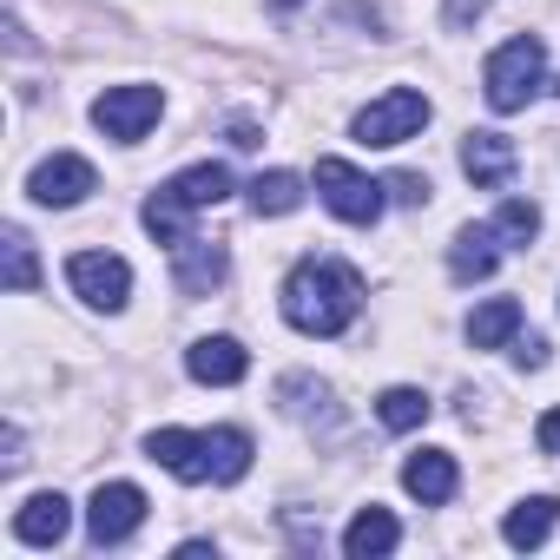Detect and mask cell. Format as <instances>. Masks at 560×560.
Returning <instances> with one entry per match:
<instances>
[{
	"label": "cell",
	"mask_w": 560,
	"mask_h": 560,
	"mask_svg": "<svg viewBox=\"0 0 560 560\" xmlns=\"http://www.w3.org/2000/svg\"><path fill=\"white\" fill-rule=\"evenodd\" d=\"M363 311V277L337 257H304L284 277V317L304 337H343Z\"/></svg>",
	"instance_id": "6da1fadb"
},
{
	"label": "cell",
	"mask_w": 560,
	"mask_h": 560,
	"mask_svg": "<svg viewBox=\"0 0 560 560\" xmlns=\"http://www.w3.org/2000/svg\"><path fill=\"white\" fill-rule=\"evenodd\" d=\"M540 73H547V47H540L534 34H521V40L494 47V54H488V67H481L488 106H494V113H521V106L540 93Z\"/></svg>",
	"instance_id": "7a4b0ae2"
},
{
	"label": "cell",
	"mask_w": 560,
	"mask_h": 560,
	"mask_svg": "<svg viewBox=\"0 0 560 560\" xmlns=\"http://www.w3.org/2000/svg\"><path fill=\"white\" fill-rule=\"evenodd\" d=\"M159 113H165V93L159 86H106L93 100V126L106 139H119V145H139L159 126Z\"/></svg>",
	"instance_id": "3957f363"
},
{
	"label": "cell",
	"mask_w": 560,
	"mask_h": 560,
	"mask_svg": "<svg viewBox=\"0 0 560 560\" xmlns=\"http://www.w3.org/2000/svg\"><path fill=\"white\" fill-rule=\"evenodd\" d=\"M383 191L376 178H363L350 159H317V198L343 218V224H376L383 218Z\"/></svg>",
	"instance_id": "277c9868"
},
{
	"label": "cell",
	"mask_w": 560,
	"mask_h": 560,
	"mask_svg": "<svg viewBox=\"0 0 560 560\" xmlns=\"http://www.w3.org/2000/svg\"><path fill=\"white\" fill-rule=\"evenodd\" d=\"M429 126V100L416 93V86H389L383 100H370L363 113H357V139L363 145H402V139H416Z\"/></svg>",
	"instance_id": "5b68a950"
},
{
	"label": "cell",
	"mask_w": 560,
	"mask_h": 560,
	"mask_svg": "<svg viewBox=\"0 0 560 560\" xmlns=\"http://www.w3.org/2000/svg\"><path fill=\"white\" fill-rule=\"evenodd\" d=\"M67 284H73L93 311H126L132 270H126V257H113V250H80V257L67 264Z\"/></svg>",
	"instance_id": "8992f818"
},
{
	"label": "cell",
	"mask_w": 560,
	"mask_h": 560,
	"mask_svg": "<svg viewBox=\"0 0 560 560\" xmlns=\"http://www.w3.org/2000/svg\"><path fill=\"white\" fill-rule=\"evenodd\" d=\"M27 191H34V205L67 211V205H80L86 191H100V178H93V165H86L80 152H54V159H40V165H34Z\"/></svg>",
	"instance_id": "52a82bcc"
},
{
	"label": "cell",
	"mask_w": 560,
	"mask_h": 560,
	"mask_svg": "<svg viewBox=\"0 0 560 560\" xmlns=\"http://www.w3.org/2000/svg\"><path fill=\"white\" fill-rule=\"evenodd\" d=\"M145 521V494L132 488V481H100L93 488V508H86V534L100 540V547H119L132 527Z\"/></svg>",
	"instance_id": "ba28073f"
},
{
	"label": "cell",
	"mask_w": 560,
	"mask_h": 560,
	"mask_svg": "<svg viewBox=\"0 0 560 560\" xmlns=\"http://www.w3.org/2000/svg\"><path fill=\"white\" fill-rule=\"evenodd\" d=\"M145 455L165 475H178V481H211V442L191 435V429H152L145 435Z\"/></svg>",
	"instance_id": "9c48e42d"
},
{
	"label": "cell",
	"mask_w": 560,
	"mask_h": 560,
	"mask_svg": "<svg viewBox=\"0 0 560 560\" xmlns=\"http://www.w3.org/2000/svg\"><path fill=\"white\" fill-rule=\"evenodd\" d=\"M224 244H205V237H185L172 244V284L185 298H211V284H224Z\"/></svg>",
	"instance_id": "30bf717a"
},
{
	"label": "cell",
	"mask_w": 560,
	"mask_h": 560,
	"mask_svg": "<svg viewBox=\"0 0 560 560\" xmlns=\"http://www.w3.org/2000/svg\"><path fill=\"white\" fill-rule=\"evenodd\" d=\"M185 370H191V383L231 389V383H244L250 357H244V343H237V337H198V343L185 350Z\"/></svg>",
	"instance_id": "8fae6325"
},
{
	"label": "cell",
	"mask_w": 560,
	"mask_h": 560,
	"mask_svg": "<svg viewBox=\"0 0 560 560\" xmlns=\"http://www.w3.org/2000/svg\"><path fill=\"white\" fill-rule=\"evenodd\" d=\"M402 488H409L422 508H442V501H455V488H462V475H455V455H442V448H422V455H409V462H402Z\"/></svg>",
	"instance_id": "7c38bea8"
},
{
	"label": "cell",
	"mask_w": 560,
	"mask_h": 560,
	"mask_svg": "<svg viewBox=\"0 0 560 560\" xmlns=\"http://www.w3.org/2000/svg\"><path fill=\"white\" fill-rule=\"evenodd\" d=\"M514 165H521L514 139H501V132H468V139H462V172H468L475 185H508Z\"/></svg>",
	"instance_id": "4fadbf2b"
},
{
	"label": "cell",
	"mask_w": 560,
	"mask_h": 560,
	"mask_svg": "<svg viewBox=\"0 0 560 560\" xmlns=\"http://www.w3.org/2000/svg\"><path fill=\"white\" fill-rule=\"evenodd\" d=\"M67 527H73L67 494H34V501H21V514H14V540H27V547H60Z\"/></svg>",
	"instance_id": "5bb4252c"
},
{
	"label": "cell",
	"mask_w": 560,
	"mask_h": 560,
	"mask_svg": "<svg viewBox=\"0 0 560 560\" xmlns=\"http://www.w3.org/2000/svg\"><path fill=\"white\" fill-rule=\"evenodd\" d=\"M501 264V237L494 224H462L455 244H448V270H455V284H481V277Z\"/></svg>",
	"instance_id": "9a60e30c"
},
{
	"label": "cell",
	"mask_w": 560,
	"mask_h": 560,
	"mask_svg": "<svg viewBox=\"0 0 560 560\" xmlns=\"http://www.w3.org/2000/svg\"><path fill=\"white\" fill-rule=\"evenodd\" d=\"M396 540H402V527H396V514H389V508H363V514L343 527V553H350V560L396 553Z\"/></svg>",
	"instance_id": "2e32d148"
},
{
	"label": "cell",
	"mask_w": 560,
	"mask_h": 560,
	"mask_svg": "<svg viewBox=\"0 0 560 560\" xmlns=\"http://www.w3.org/2000/svg\"><path fill=\"white\" fill-rule=\"evenodd\" d=\"M553 521H560V501H553V494H527V501L508 514L501 534H508V547H540V540L553 534Z\"/></svg>",
	"instance_id": "e0dca14e"
},
{
	"label": "cell",
	"mask_w": 560,
	"mask_h": 560,
	"mask_svg": "<svg viewBox=\"0 0 560 560\" xmlns=\"http://www.w3.org/2000/svg\"><path fill=\"white\" fill-rule=\"evenodd\" d=\"M298 205H304V178L298 172H257L250 178V211L257 218H284Z\"/></svg>",
	"instance_id": "ac0fdd59"
},
{
	"label": "cell",
	"mask_w": 560,
	"mask_h": 560,
	"mask_svg": "<svg viewBox=\"0 0 560 560\" xmlns=\"http://www.w3.org/2000/svg\"><path fill=\"white\" fill-rule=\"evenodd\" d=\"M165 191H172L178 205L205 211V205H224V198H231V172H224V165H191V172H178Z\"/></svg>",
	"instance_id": "d6986e66"
},
{
	"label": "cell",
	"mask_w": 560,
	"mask_h": 560,
	"mask_svg": "<svg viewBox=\"0 0 560 560\" xmlns=\"http://www.w3.org/2000/svg\"><path fill=\"white\" fill-rule=\"evenodd\" d=\"M514 330H521V304H514V298H488V304L468 317V343H475V350H501Z\"/></svg>",
	"instance_id": "ffe728a7"
},
{
	"label": "cell",
	"mask_w": 560,
	"mask_h": 560,
	"mask_svg": "<svg viewBox=\"0 0 560 560\" xmlns=\"http://www.w3.org/2000/svg\"><path fill=\"white\" fill-rule=\"evenodd\" d=\"M211 481H244L250 475V435L244 429H211Z\"/></svg>",
	"instance_id": "44dd1931"
},
{
	"label": "cell",
	"mask_w": 560,
	"mask_h": 560,
	"mask_svg": "<svg viewBox=\"0 0 560 560\" xmlns=\"http://www.w3.org/2000/svg\"><path fill=\"white\" fill-rule=\"evenodd\" d=\"M376 416H383V429H396V435H402V429H422V422H429V396L409 389V383H396V389L376 396Z\"/></svg>",
	"instance_id": "7402d4cb"
},
{
	"label": "cell",
	"mask_w": 560,
	"mask_h": 560,
	"mask_svg": "<svg viewBox=\"0 0 560 560\" xmlns=\"http://www.w3.org/2000/svg\"><path fill=\"white\" fill-rule=\"evenodd\" d=\"M139 218H145V231H152L159 244H185V237H191V231H185V218H191V205H178L172 191H152Z\"/></svg>",
	"instance_id": "603a6c76"
},
{
	"label": "cell",
	"mask_w": 560,
	"mask_h": 560,
	"mask_svg": "<svg viewBox=\"0 0 560 560\" xmlns=\"http://www.w3.org/2000/svg\"><path fill=\"white\" fill-rule=\"evenodd\" d=\"M540 231V205H527V198H508L501 211H494V237L501 244H527Z\"/></svg>",
	"instance_id": "cb8c5ba5"
},
{
	"label": "cell",
	"mask_w": 560,
	"mask_h": 560,
	"mask_svg": "<svg viewBox=\"0 0 560 560\" xmlns=\"http://www.w3.org/2000/svg\"><path fill=\"white\" fill-rule=\"evenodd\" d=\"M8 291H34L40 284V264H34V244H27V231H8Z\"/></svg>",
	"instance_id": "d4e9b609"
},
{
	"label": "cell",
	"mask_w": 560,
	"mask_h": 560,
	"mask_svg": "<svg viewBox=\"0 0 560 560\" xmlns=\"http://www.w3.org/2000/svg\"><path fill=\"white\" fill-rule=\"evenodd\" d=\"M389 198H396V205H429V178L396 172V178H389Z\"/></svg>",
	"instance_id": "484cf974"
},
{
	"label": "cell",
	"mask_w": 560,
	"mask_h": 560,
	"mask_svg": "<svg viewBox=\"0 0 560 560\" xmlns=\"http://www.w3.org/2000/svg\"><path fill=\"white\" fill-rule=\"evenodd\" d=\"M488 14V0H448V27H475Z\"/></svg>",
	"instance_id": "4316f807"
},
{
	"label": "cell",
	"mask_w": 560,
	"mask_h": 560,
	"mask_svg": "<svg viewBox=\"0 0 560 560\" xmlns=\"http://www.w3.org/2000/svg\"><path fill=\"white\" fill-rule=\"evenodd\" d=\"M534 442H540V455H560V409H547V416H540Z\"/></svg>",
	"instance_id": "83f0119b"
},
{
	"label": "cell",
	"mask_w": 560,
	"mask_h": 560,
	"mask_svg": "<svg viewBox=\"0 0 560 560\" xmlns=\"http://www.w3.org/2000/svg\"><path fill=\"white\" fill-rule=\"evenodd\" d=\"M514 363H521V370H540V363H547V343H540V337H521V343H514Z\"/></svg>",
	"instance_id": "f1b7e54d"
},
{
	"label": "cell",
	"mask_w": 560,
	"mask_h": 560,
	"mask_svg": "<svg viewBox=\"0 0 560 560\" xmlns=\"http://www.w3.org/2000/svg\"><path fill=\"white\" fill-rule=\"evenodd\" d=\"M231 145H244V152H250V145H257V126H250V119H237V126H231Z\"/></svg>",
	"instance_id": "f546056e"
}]
</instances>
